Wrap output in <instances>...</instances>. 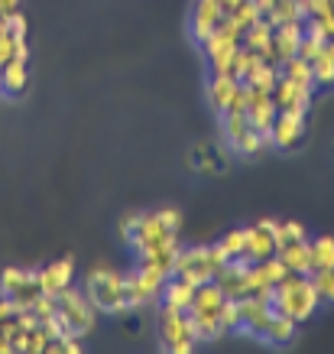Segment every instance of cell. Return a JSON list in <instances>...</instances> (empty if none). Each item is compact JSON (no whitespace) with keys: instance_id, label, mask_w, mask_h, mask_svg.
Masks as SVG:
<instances>
[{"instance_id":"3","label":"cell","mask_w":334,"mask_h":354,"mask_svg":"<svg viewBox=\"0 0 334 354\" xmlns=\"http://www.w3.org/2000/svg\"><path fill=\"white\" fill-rule=\"evenodd\" d=\"M224 267H227V254L221 250V244L188 247V250L179 247V254L173 260V277L188 279L192 286H202L208 279H215Z\"/></svg>"},{"instance_id":"29","label":"cell","mask_w":334,"mask_h":354,"mask_svg":"<svg viewBox=\"0 0 334 354\" xmlns=\"http://www.w3.org/2000/svg\"><path fill=\"white\" fill-rule=\"evenodd\" d=\"M217 328H221V338L230 332H240V302L237 299H227L217 312Z\"/></svg>"},{"instance_id":"17","label":"cell","mask_w":334,"mask_h":354,"mask_svg":"<svg viewBox=\"0 0 334 354\" xmlns=\"http://www.w3.org/2000/svg\"><path fill=\"white\" fill-rule=\"evenodd\" d=\"M295 332H299V322H292L289 315H273L270 325H266V332L259 335L266 344H276V348H282V344H289L292 338H295Z\"/></svg>"},{"instance_id":"36","label":"cell","mask_w":334,"mask_h":354,"mask_svg":"<svg viewBox=\"0 0 334 354\" xmlns=\"http://www.w3.org/2000/svg\"><path fill=\"white\" fill-rule=\"evenodd\" d=\"M217 3H221V10H224V17H227V13L234 10V7H240L244 0H217Z\"/></svg>"},{"instance_id":"35","label":"cell","mask_w":334,"mask_h":354,"mask_svg":"<svg viewBox=\"0 0 334 354\" xmlns=\"http://www.w3.org/2000/svg\"><path fill=\"white\" fill-rule=\"evenodd\" d=\"M247 101H250V88L244 85V82H237V88H234V95H230V101H227V111H237V114H247Z\"/></svg>"},{"instance_id":"39","label":"cell","mask_w":334,"mask_h":354,"mask_svg":"<svg viewBox=\"0 0 334 354\" xmlns=\"http://www.w3.org/2000/svg\"><path fill=\"white\" fill-rule=\"evenodd\" d=\"M328 49H331V55H334V39H331V43H328Z\"/></svg>"},{"instance_id":"8","label":"cell","mask_w":334,"mask_h":354,"mask_svg":"<svg viewBox=\"0 0 334 354\" xmlns=\"http://www.w3.org/2000/svg\"><path fill=\"white\" fill-rule=\"evenodd\" d=\"M276 218H259L257 225L247 227V244H244V260L247 263H259L276 254Z\"/></svg>"},{"instance_id":"13","label":"cell","mask_w":334,"mask_h":354,"mask_svg":"<svg viewBox=\"0 0 334 354\" xmlns=\"http://www.w3.org/2000/svg\"><path fill=\"white\" fill-rule=\"evenodd\" d=\"M276 114H279V108H276L273 95H266V91H257V88H250V101H247V120H250V127L259 130V133H270L273 124H276Z\"/></svg>"},{"instance_id":"9","label":"cell","mask_w":334,"mask_h":354,"mask_svg":"<svg viewBox=\"0 0 334 354\" xmlns=\"http://www.w3.org/2000/svg\"><path fill=\"white\" fill-rule=\"evenodd\" d=\"M312 95H315L312 85H302V82H292V78H282V75H279V82H276V88H273L276 108L279 111H295V114H308V108H312Z\"/></svg>"},{"instance_id":"28","label":"cell","mask_w":334,"mask_h":354,"mask_svg":"<svg viewBox=\"0 0 334 354\" xmlns=\"http://www.w3.org/2000/svg\"><path fill=\"white\" fill-rule=\"evenodd\" d=\"M259 17H263V10L257 7V0H244L240 7H234V10L227 13V20L234 23L237 30H250V26H253Z\"/></svg>"},{"instance_id":"19","label":"cell","mask_w":334,"mask_h":354,"mask_svg":"<svg viewBox=\"0 0 334 354\" xmlns=\"http://www.w3.org/2000/svg\"><path fill=\"white\" fill-rule=\"evenodd\" d=\"M263 20L270 26H282V23H305V10L299 0H276L270 10L263 13Z\"/></svg>"},{"instance_id":"20","label":"cell","mask_w":334,"mask_h":354,"mask_svg":"<svg viewBox=\"0 0 334 354\" xmlns=\"http://www.w3.org/2000/svg\"><path fill=\"white\" fill-rule=\"evenodd\" d=\"M270 43H273V26L263 20V17H259L250 30H244V36H240V46L250 49V53H259V55L266 53V46Z\"/></svg>"},{"instance_id":"40","label":"cell","mask_w":334,"mask_h":354,"mask_svg":"<svg viewBox=\"0 0 334 354\" xmlns=\"http://www.w3.org/2000/svg\"><path fill=\"white\" fill-rule=\"evenodd\" d=\"M331 10H334V0H331Z\"/></svg>"},{"instance_id":"16","label":"cell","mask_w":334,"mask_h":354,"mask_svg":"<svg viewBox=\"0 0 334 354\" xmlns=\"http://www.w3.org/2000/svg\"><path fill=\"white\" fill-rule=\"evenodd\" d=\"M276 257L286 263V270H289V273H305V277L312 273V247H308V241L279 247V250H276Z\"/></svg>"},{"instance_id":"23","label":"cell","mask_w":334,"mask_h":354,"mask_svg":"<svg viewBox=\"0 0 334 354\" xmlns=\"http://www.w3.org/2000/svg\"><path fill=\"white\" fill-rule=\"evenodd\" d=\"M312 78H315V88H331L334 85V55L328 46H324V53H318L312 59Z\"/></svg>"},{"instance_id":"21","label":"cell","mask_w":334,"mask_h":354,"mask_svg":"<svg viewBox=\"0 0 334 354\" xmlns=\"http://www.w3.org/2000/svg\"><path fill=\"white\" fill-rule=\"evenodd\" d=\"M276 250L279 247H289V244H299V241H308V227L295 218H276Z\"/></svg>"},{"instance_id":"15","label":"cell","mask_w":334,"mask_h":354,"mask_svg":"<svg viewBox=\"0 0 334 354\" xmlns=\"http://www.w3.org/2000/svg\"><path fill=\"white\" fill-rule=\"evenodd\" d=\"M192 299H195V286L188 283V279H179V277L166 279V286H162V292H159V302H162V306H169V309L188 312Z\"/></svg>"},{"instance_id":"7","label":"cell","mask_w":334,"mask_h":354,"mask_svg":"<svg viewBox=\"0 0 334 354\" xmlns=\"http://www.w3.org/2000/svg\"><path fill=\"white\" fill-rule=\"evenodd\" d=\"M159 338L173 354H188L195 344H198L188 312L169 309V306H162L159 309Z\"/></svg>"},{"instance_id":"12","label":"cell","mask_w":334,"mask_h":354,"mask_svg":"<svg viewBox=\"0 0 334 354\" xmlns=\"http://www.w3.org/2000/svg\"><path fill=\"white\" fill-rule=\"evenodd\" d=\"M224 23V10H221V3L217 0H195L192 7V39L195 43H205L208 36L217 30Z\"/></svg>"},{"instance_id":"2","label":"cell","mask_w":334,"mask_h":354,"mask_svg":"<svg viewBox=\"0 0 334 354\" xmlns=\"http://www.w3.org/2000/svg\"><path fill=\"white\" fill-rule=\"evenodd\" d=\"M85 292H88V299L95 302L97 312L120 315V312L130 309V299H127V273H117V270H110V267L88 270Z\"/></svg>"},{"instance_id":"32","label":"cell","mask_w":334,"mask_h":354,"mask_svg":"<svg viewBox=\"0 0 334 354\" xmlns=\"http://www.w3.org/2000/svg\"><path fill=\"white\" fill-rule=\"evenodd\" d=\"M32 277V270H23V267H7V270H0V292L3 296H10L20 283H26V279Z\"/></svg>"},{"instance_id":"27","label":"cell","mask_w":334,"mask_h":354,"mask_svg":"<svg viewBox=\"0 0 334 354\" xmlns=\"http://www.w3.org/2000/svg\"><path fill=\"white\" fill-rule=\"evenodd\" d=\"M308 247H312V270L334 267V237L331 234L315 237V241H308Z\"/></svg>"},{"instance_id":"1","label":"cell","mask_w":334,"mask_h":354,"mask_svg":"<svg viewBox=\"0 0 334 354\" xmlns=\"http://www.w3.org/2000/svg\"><path fill=\"white\" fill-rule=\"evenodd\" d=\"M318 306H322V299L305 273H286V279L273 286V309L279 315H289L292 322H308L318 312Z\"/></svg>"},{"instance_id":"6","label":"cell","mask_w":334,"mask_h":354,"mask_svg":"<svg viewBox=\"0 0 334 354\" xmlns=\"http://www.w3.org/2000/svg\"><path fill=\"white\" fill-rule=\"evenodd\" d=\"M173 277L169 270L162 263H153V260H143L137 273L127 277V299H130V309H140V306H150V302L159 299L162 286L166 279Z\"/></svg>"},{"instance_id":"24","label":"cell","mask_w":334,"mask_h":354,"mask_svg":"<svg viewBox=\"0 0 334 354\" xmlns=\"http://www.w3.org/2000/svg\"><path fill=\"white\" fill-rule=\"evenodd\" d=\"M276 82H279V68L270 62H259L253 72H250V78L244 82V85L257 88V91H266V95H273V88H276Z\"/></svg>"},{"instance_id":"22","label":"cell","mask_w":334,"mask_h":354,"mask_svg":"<svg viewBox=\"0 0 334 354\" xmlns=\"http://www.w3.org/2000/svg\"><path fill=\"white\" fill-rule=\"evenodd\" d=\"M234 88H237V82H234L230 75H211V82H208V97H211V108L224 114L227 101H230V95H234Z\"/></svg>"},{"instance_id":"37","label":"cell","mask_w":334,"mask_h":354,"mask_svg":"<svg viewBox=\"0 0 334 354\" xmlns=\"http://www.w3.org/2000/svg\"><path fill=\"white\" fill-rule=\"evenodd\" d=\"M0 7H3V13H13L20 10V0H0Z\"/></svg>"},{"instance_id":"5","label":"cell","mask_w":334,"mask_h":354,"mask_svg":"<svg viewBox=\"0 0 334 354\" xmlns=\"http://www.w3.org/2000/svg\"><path fill=\"white\" fill-rule=\"evenodd\" d=\"M55 302H59V319H62V325L68 328V335L85 338L88 332H95L97 309H95V302L88 299L85 290L68 286V290H62L59 296H55Z\"/></svg>"},{"instance_id":"34","label":"cell","mask_w":334,"mask_h":354,"mask_svg":"<svg viewBox=\"0 0 334 354\" xmlns=\"http://www.w3.org/2000/svg\"><path fill=\"white\" fill-rule=\"evenodd\" d=\"M30 312L39 319V322H46V319H52L55 312H59V302H55L52 292H43V296H36V302L30 306Z\"/></svg>"},{"instance_id":"18","label":"cell","mask_w":334,"mask_h":354,"mask_svg":"<svg viewBox=\"0 0 334 354\" xmlns=\"http://www.w3.org/2000/svg\"><path fill=\"white\" fill-rule=\"evenodd\" d=\"M0 91L3 95H23L26 91V62L13 59V62L0 65Z\"/></svg>"},{"instance_id":"30","label":"cell","mask_w":334,"mask_h":354,"mask_svg":"<svg viewBox=\"0 0 334 354\" xmlns=\"http://www.w3.org/2000/svg\"><path fill=\"white\" fill-rule=\"evenodd\" d=\"M221 250L227 254V260H234V257H244V244H247V227H234V231H227L221 241Z\"/></svg>"},{"instance_id":"33","label":"cell","mask_w":334,"mask_h":354,"mask_svg":"<svg viewBox=\"0 0 334 354\" xmlns=\"http://www.w3.org/2000/svg\"><path fill=\"white\" fill-rule=\"evenodd\" d=\"M324 46H328V39H322V36H315V32H302V39H299V59H305V62H312L318 53H324Z\"/></svg>"},{"instance_id":"4","label":"cell","mask_w":334,"mask_h":354,"mask_svg":"<svg viewBox=\"0 0 334 354\" xmlns=\"http://www.w3.org/2000/svg\"><path fill=\"white\" fill-rule=\"evenodd\" d=\"M224 302H227V296L215 279L195 286V299H192V306H188V319H192V328H195V338H198V342H215V338H221L217 312H221Z\"/></svg>"},{"instance_id":"26","label":"cell","mask_w":334,"mask_h":354,"mask_svg":"<svg viewBox=\"0 0 334 354\" xmlns=\"http://www.w3.org/2000/svg\"><path fill=\"white\" fill-rule=\"evenodd\" d=\"M308 279H312L315 292H318V299L328 302V306H334V267H318L308 273Z\"/></svg>"},{"instance_id":"14","label":"cell","mask_w":334,"mask_h":354,"mask_svg":"<svg viewBox=\"0 0 334 354\" xmlns=\"http://www.w3.org/2000/svg\"><path fill=\"white\" fill-rule=\"evenodd\" d=\"M36 277H39L43 292L59 296L62 290H68V286H72V279H75V263H72V257L52 260V263H46L43 270H36Z\"/></svg>"},{"instance_id":"11","label":"cell","mask_w":334,"mask_h":354,"mask_svg":"<svg viewBox=\"0 0 334 354\" xmlns=\"http://www.w3.org/2000/svg\"><path fill=\"white\" fill-rule=\"evenodd\" d=\"M237 302H240V332H247V335L266 332L270 319L276 315L273 302L257 299V296H244V299H237Z\"/></svg>"},{"instance_id":"31","label":"cell","mask_w":334,"mask_h":354,"mask_svg":"<svg viewBox=\"0 0 334 354\" xmlns=\"http://www.w3.org/2000/svg\"><path fill=\"white\" fill-rule=\"evenodd\" d=\"M221 124H224V137H227V143H234V140H237L240 133H247V130H250L247 114H237V111H224V114H221Z\"/></svg>"},{"instance_id":"25","label":"cell","mask_w":334,"mask_h":354,"mask_svg":"<svg viewBox=\"0 0 334 354\" xmlns=\"http://www.w3.org/2000/svg\"><path fill=\"white\" fill-rule=\"evenodd\" d=\"M279 75L282 78H292V82H302V85H312L315 88V78H312V62H305L299 55H292L286 62L279 65Z\"/></svg>"},{"instance_id":"10","label":"cell","mask_w":334,"mask_h":354,"mask_svg":"<svg viewBox=\"0 0 334 354\" xmlns=\"http://www.w3.org/2000/svg\"><path fill=\"white\" fill-rule=\"evenodd\" d=\"M305 118L308 114H295V111H279L276 124H273L270 137L276 150H295L305 137Z\"/></svg>"},{"instance_id":"38","label":"cell","mask_w":334,"mask_h":354,"mask_svg":"<svg viewBox=\"0 0 334 354\" xmlns=\"http://www.w3.org/2000/svg\"><path fill=\"white\" fill-rule=\"evenodd\" d=\"M273 3H276V0H257V7H259V10H263V13H266V10H270V7H273Z\"/></svg>"}]
</instances>
